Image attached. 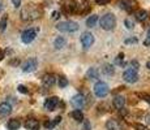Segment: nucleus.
Returning <instances> with one entry per match:
<instances>
[{"instance_id":"f257e3e1","label":"nucleus","mask_w":150,"mask_h":130,"mask_svg":"<svg viewBox=\"0 0 150 130\" xmlns=\"http://www.w3.org/2000/svg\"><path fill=\"white\" fill-rule=\"evenodd\" d=\"M99 24H100V27H102L103 30L110 31V30H112V29L116 26V18H115L114 14L107 13V14H105V16H102Z\"/></svg>"},{"instance_id":"f03ea898","label":"nucleus","mask_w":150,"mask_h":130,"mask_svg":"<svg viewBox=\"0 0 150 130\" xmlns=\"http://www.w3.org/2000/svg\"><path fill=\"white\" fill-rule=\"evenodd\" d=\"M56 29L59 31H63V33H74V31L79 30V25L73 21H64L59 22L56 25Z\"/></svg>"},{"instance_id":"7ed1b4c3","label":"nucleus","mask_w":150,"mask_h":130,"mask_svg":"<svg viewBox=\"0 0 150 130\" xmlns=\"http://www.w3.org/2000/svg\"><path fill=\"white\" fill-rule=\"evenodd\" d=\"M108 86L106 82H102V81H99V82L96 83V86H94V94H96L97 98H105L106 95L108 94Z\"/></svg>"},{"instance_id":"20e7f679","label":"nucleus","mask_w":150,"mask_h":130,"mask_svg":"<svg viewBox=\"0 0 150 130\" xmlns=\"http://www.w3.org/2000/svg\"><path fill=\"white\" fill-rule=\"evenodd\" d=\"M123 78H124V81H125V82H128V83H134V82H136V81L138 79L137 70H136V69H133V68L127 69V70L124 72V74H123Z\"/></svg>"},{"instance_id":"39448f33","label":"nucleus","mask_w":150,"mask_h":130,"mask_svg":"<svg viewBox=\"0 0 150 130\" xmlns=\"http://www.w3.org/2000/svg\"><path fill=\"white\" fill-rule=\"evenodd\" d=\"M62 5L63 9L68 13L77 12V8H79V4H77L76 0H62Z\"/></svg>"},{"instance_id":"423d86ee","label":"nucleus","mask_w":150,"mask_h":130,"mask_svg":"<svg viewBox=\"0 0 150 130\" xmlns=\"http://www.w3.org/2000/svg\"><path fill=\"white\" fill-rule=\"evenodd\" d=\"M35 37H37V30L35 29H28V30H25L24 33H22L21 40L24 43H26V44H29V43H31L34 39H35Z\"/></svg>"},{"instance_id":"0eeeda50","label":"nucleus","mask_w":150,"mask_h":130,"mask_svg":"<svg viewBox=\"0 0 150 130\" xmlns=\"http://www.w3.org/2000/svg\"><path fill=\"white\" fill-rule=\"evenodd\" d=\"M94 43V37L91 33H83L81 37V44L83 48H89L91 47Z\"/></svg>"},{"instance_id":"6e6552de","label":"nucleus","mask_w":150,"mask_h":130,"mask_svg":"<svg viewBox=\"0 0 150 130\" xmlns=\"http://www.w3.org/2000/svg\"><path fill=\"white\" fill-rule=\"evenodd\" d=\"M37 65H38V63H37L35 59H29L28 61H25L24 65H22V70L26 72V73H30V72L35 70Z\"/></svg>"},{"instance_id":"1a4fd4ad","label":"nucleus","mask_w":150,"mask_h":130,"mask_svg":"<svg viewBox=\"0 0 150 130\" xmlns=\"http://www.w3.org/2000/svg\"><path fill=\"white\" fill-rule=\"evenodd\" d=\"M136 1L134 0H120L119 1V7L122 8V9H125L128 11V12H131V11H133L134 8H136Z\"/></svg>"},{"instance_id":"9d476101","label":"nucleus","mask_w":150,"mask_h":130,"mask_svg":"<svg viewBox=\"0 0 150 130\" xmlns=\"http://www.w3.org/2000/svg\"><path fill=\"white\" fill-rule=\"evenodd\" d=\"M57 104H59V99H57L56 96H51V98H48V99H46L45 108L47 109V111H54Z\"/></svg>"},{"instance_id":"9b49d317","label":"nucleus","mask_w":150,"mask_h":130,"mask_svg":"<svg viewBox=\"0 0 150 130\" xmlns=\"http://www.w3.org/2000/svg\"><path fill=\"white\" fill-rule=\"evenodd\" d=\"M42 82H43V86H46V87H51V86H54L55 82H56V77H55L54 74H46V76L43 77Z\"/></svg>"},{"instance_id":"f8f14e48","label":"nucleus","mask_w":150,"mask_h":130,"mask_svg":"<svg viewBox=\"0 0 150 130\" xmlns=\"http://www.w3.org/2000/svg\"><path fill=\"white\" fill-rule=\"evenodd\" d=\"M12 112V105L9 103H1L0 104V117H5Z\"/></svg>"},{"instance_id":"ddd939ff","label":"nucleus","mask_w":150,"mask_h":130,"mask_svg":"<svg viewBox=\"0 0 150 130\" xmlns=\"http://www.w3.org/2000/svg\"><path fill=\"white\" fill-rule=\"evenodd\" d=\"M25 128L28 130H39V122L35 118H28L25 122Z\"/></svg>"},{"instance_id":"4468645a","label":"nucleus","mask_w":150,"mask_h":130,"mask_svg":"<svg viewBox=\"0 0 150 130\" xmlns=\"http://www.w3.org/2000/svg\"><path fill=\"white\" fill-rule=\"evenodd\" d=\"M72 104H73L76 108H81V107H83V104H85V98H83L82 95H76V96H73V99H72Z\"/></svg>"},{"instance_id":"2eb2a0df","label":"nucleus","mask_w":150,"mask_h":130,"mask_svg":"<svg viewBox=\"0 0 150 130\" xmlns=\"http://www.w3.org/2000/svg\"><path fill=\"white\" fill-rule=\"evenodd\" d=\"M98 77H99V72H98L97 68H90L88 70V73H86V78L89 81H96L98 79Z\"/></svg>"},{"instance_id":"dca6fc26","label":"nucleus","mask_w":150,"mask_h":130,"mask_svg":"<svg viewBox=\"0 0 150 130\" xmlns=\"http://www.w3.org/2000/svg\"><path fill=\"white\" fill-rule=\"evenodd\" d=\"M20 126H21V122H20V120H17V118L9 120L8 124H7V128L9 130H18Z\"/></svg>"},{"instance_id":"f3484780","label":"nucleus","mask_w":150,"mask_h":130,"mask_svg":"<svg viewBox=\"0 0 150 130\" xmlns=\"http://www.w3.org/2000/svg\"><path fill=\"white\" fill-rule=\"evenodd\" d=\"M112 104H114V107L116 109H122L124 105H125V99H124L123 96H116L114 99V102H112Z\"/></svg>"},{"instance_id":"a211bd4d","label":"nucleus","mask_w":150,"mask_h":130,"mask_svg":"<svg viewBox=\"0 0 150 130\" xmlns=\"http://www.w3.org/2000/svg\"><path fill=\"white\" fill-rule=\"evenodd\" d=\"M106 128H107V130H120V125L117 124V121L108 120L106 122Z\"/></svg>"},{"instance_id":"6ab92c4d","label":"nucleus","mask_w":150,"mask_h":130,"mask_svg":"<svg viewBox=\"0 0 150 130\" xmlns=\"http://www.w3.org/2000/svg\"><path fill=\"white\" fill-rule=\"evenodd\" d=\"M146 18H148V12H146V11L140 9V11H137L136 12V20L137 21L142 22V21H145Z\"/></svg>"},{"instance_id":"aec40b11","label":"nucleus","mask_w":150,"mask_h":130,"mask_svg":"<svg viewBox=\"0 0 150 130\" xmlns=\"http://www.w3.org/2000/svg\"><path fill=\"white\" fill-rule=\"evenodd\" d=\"M72 117H73L76 121H79V122H81V121H83V113H82L81 111H80L79 108L74 109V111L72 112Z\"/></svg>"},{"instance_id":"412c9836","label":"nucleus","mask_w":150,"mask_h":130,"mask_svg":"<svg viewBox=\"0 0 150 130\" xmlns=\"http://www.w3.org/2000/svg\"><path fill=\"white\" fill-rule=\"evenodd\" d=\"M54 46H55V48H57V50H60V48H63V47H64V46H65V39L63 38V37H59V38H56V39H55Z\"/></svg>"},{"instance_id":"4be33fe9","label":"nucleus","mask_w":150,"mask_h":130,"mask_svg":"<svg viewBox=\"0 0 150 130\" xmlns=\"http://www.w3.org/2000/svg\"><path fill=\"white\" fill-rule=\"evenodd\" d=\"M98 21V16L97 14H93V16H90L88 20H86V25L89 26V27H94Z\"/></svg>"},{"instance_id":"5701e85b","label":"nucleus","mask_w":150,"mask_h":130,"mask_svg":"<svg viewBox=\"0 0 150 130\" xmlns=\"http://www.w3.org/2000/svg\"><path fill=\"white\" fill-rule=\"evenodd\" d=\"M103 73L107 74V76H111V74H114V66L110 65V64H106L103 66Z\"/></svg>"},{"instance_id":"b1692460","label":"nucleus","mask_w":150,"mask_h":130,"mask_svg":"<svg viewBox=\"0 0 150 130\" xmlns=\"http://www.w3.org/2000/svg\"><path fill=\"white\" fill-rule=\"evenodd\" d=\"M57 83H59L60 87H65V86L68 85V79L64 76H60L59 78H57Z\"/></svg>"},{"instance_id":"393cba45","label":"nucleus","mask_w":150,"mask_h":130,"mask_svg":"<svg viewBox=\"0 0 150 130\" xmlns=\"http://www.w3.org/2000/svg\"><path fill=\"white\" fill-rule=\"evenodd\" d=\"M125 26H127V29H129V30H131V29L134 27V22L131 21L129 18H127V20H125Z\"/></svg>"},{"instance_id":"a878e982","label":"nucleus","mask_w":150,"mask_h":130,"mask_svg":"<svg viewBox=\"0 0 150 130\" xmlns=\"http://www.w3.org/2000/svg\"><path fill=\"white\" fill-rule=\"evenodd\" d=\"M5 27H7V18L4 17V18H3L1 21H0V30L4 31V30H5Z\"/></svg>"},{"instance_id":"bb28decb","label":"nucleus","mask_w":150,"mask_h":130,"mask_svg":"<svg viewBox=\"0 0 150 130\" xmlns=\"http://www.w3.org/2000/svg\"><path fill=\"white\" fill-rule=\"evenodd\" d=\"M134 128H136V130H149L148 126L142 125V124H136V125H134Z\"/></svg>"},{"instance_id":"cd10ccee","label":"nucleus","mask_w":150,"mask_h":130,"mask_svg":"<svg viewBox=\"0 0 150 130\" xmlns=\"http://www.w3.org/2000/svg\"><path fill=\"white\" fill-rule=\"evenodd\" d=\"M123 61H124V55L123 53H120V55H117V57H116V64H123Z\"/></svg>"},{"instance_id":"c85d7f7f","label":"nucleus","mask_w":150,"mask_h":130,"mask_svg":"<svg viewBox=\"0 0 150 130\" xmlns=\"http://www.w3.org/2000/svg\"><path fill=\"white\" fill-rule=\"evenodd\" d=\"M18 91L20 92H21V94H28V92H29V90H28V89L26 87H25V86H18Z\"/></svg>"},{"instance_id":"c756f323","label":"nucleus","mask_w":150,"mask_h":130,"mask_svg":"<svg viewBox=\"0 0 150 130\" xmlns=\"http://www.w3.org/2000/svg\"><path fill=\"white\" fill-rule=\"evenodd\" d=\"M45 126H46L47 129H52L54 126H55V124H54V121H47V122L45 124Z\"/></svg>"},{"instance_id":"7c9ffc66","label":"nucleus","mask_w":150,"mask_h":130,"mask_svg":"<svg viewBox=\"0 0 150 130\" xmlns=\"http://www.w3.org/2000/svg\"><path fill=\"white\" fill-rule=\"evenodd\" d=\"M96 3L99 5H105V4H108L110 0H96Z\"/></svg>"},{"instance_id":"2f4dec72","label":"nucleus","mask_w":150,"mask_h":130,"mask_svg":"<svg viewBox=\"0 0 150 130\" xmlns=\"http://www.w3.org/2000/svg\"><path fill=\"white\" fill-rule=\"evenodd\" d=\"M144 44H145V46H150V35H148V38L144 40Z\"/></svg>"},{"instance_id":"473e14b6","label":"nucleus","mask_w":150,"mask_h":130,"mask_svg":"<svg viewBox=\"0 0 150 130\" xmlns=\"http://www.w3.org/2000/svg\"><path fill=\"white\" fill-rule=\"evenodd\" d=\"M59 17H60V13L59 12H54L52 13V18L56 20V18H59Z\"/></svg>"},{"instance_id":"72a5a7b5","label":"nucleus","mask_w":150,"mask_h":130,"mask_svg":"<svg viewBox=\"0 0 150 130\" xmlns=\"http://www.w3.org/2000/svg\"><path fill=\"white\" fill-rule=\"evenodd\" d=\"M60 121H62V117H56L54 120V124H55V125H57V124H60Z\"/></svg>"},{"instance_id":"f704fd0d","label":"nucleus","mask_w":150,"mask_h":130,"mask_svg":"<svg viewBox=\"0 0 150 130\" xmlns=\"http://www.w3.org/2000/svg\"><path fill=\"white\" fill-rule=\"evenodd\" d=\"M136 42H137L136 38H133V39H127V40H125V43H136Z\"/></svg>"},{"instance_id":"c9c22d12","label":"nucleus","mask_w":150,"mask_h":130,"mask_svg":"<svg viewBox=\"0 0 150 130\" xmlns=\"http://www.w3.org/2000/svg\"><path fill=\"white\" fill-rule=\"evenodd\" d=\"M144 99H145L146 102H148V103L150 104V95H144Z\"/></svg>"},{"instance_id":"e433bc0d","label":"nucleus","mask_w":150,"mask_h":130,"mask_svg":"<svg viewBox=\"0 0 150 130\" xmlns=\"http://www.w3.org/2000/svg\"><path fill=\"white\" fill-rule=\"evenodd\" d=\"M13 3H14V5H16V7H18V5H20V0H13Z\"/></svg>"},{"instance_id":"4c0bfd02","label":"nucleus","mask_w":150,"mask_h":130,"mask_svg":"<svg viewBox=\"0 0 150 130\" xmlns=\"http://www.w3.org/2000/svg\"><path fill=\"white\" fill-rule=\"evenodd\" d=\"M3 57H4V52H3V51H0V61H1V60H3Z\"/></svg>"},{"instance_id":"58836bf2","label":"nucleus","mask_w":150,"mask_h":130,"mask_svg":"<svg viewBox=\"0 0 150 130\" xmlns=\"http://www.w3.org/2000/svg\"><path fill=\"white\" fill-rule=\"evenodd\" d=\"M146 66H148V69H150V61L148 63V64H146Z\"/></svg>"},{"instance_id":"ea45409f","label":"nucleus","mask_w":150,"mask_h":130,"mask_svg":"<svg viewBox=\"0 0 150 130\" xmlns=\"http://www.w3.org/2000/svg\"><path fill=\"white\" fill-rule=\"evenodd\" d=\"M148 122H150V116L148 117Z\"/></svg>"},{"instance_id":"a19ab883","label":"nucleus","mask_w":150,"mask_h":130,"mask_svg":"<svg viewBox=\"0 0 150 130\" xmlns=\"http://www.w3.org/2000/svg\"><path fill=\"white\" fill-rule=\"evenodd\" d=\"M148 35H150V29H149V33H148Z\"/></svg>"}]
</instances>
